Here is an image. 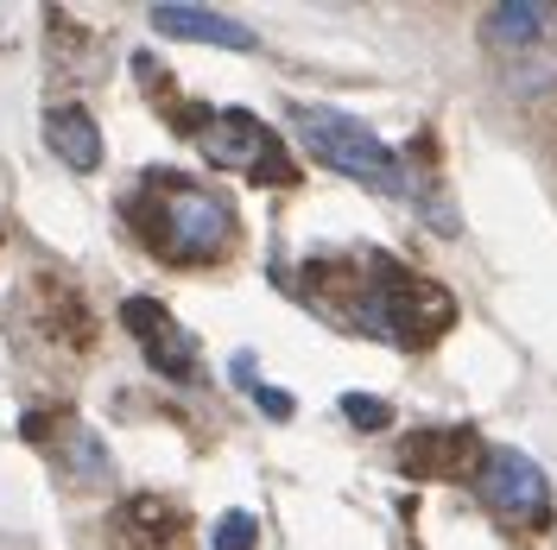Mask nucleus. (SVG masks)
<instances>
[{"instance_id":"f257e3e1","label":"nucleus","mask_w":557,"mask_h":550,"mask_svg":"<svg viewBox=\"0 0 557 550\" xmlns=\"http://www.w3.org/2000/svg\"><path fill=\"white\" fill-rule=\"evenodd\" d=\"M336 278H348V291L336 298H323L330 323H348V329H361V336H381V342H399V348H424L431 336H444L456 316V298L444 285H431V278L406 273L399 260H374L368 273H355V266H330Z\"/></svg>"},{"instance_id":"f03ea898","label":"nucleus","mask_w":557,"mask_h":550,"mask_svg":"<svg viewBox=\"0 0 557 550\" xmlns=\"http://www.w3.org/2000/svg\"><path fill=\"white\" fill-rule=\"evenodd\" d=\"M127 215H134L139 241L177 260V266H203L215 253H228V241H235V209L177 172L139 177V190L127 197Z\"/></svg>"},{"instance_id":"7ed1b4c3","label":"nucleus","mask_w":557,"mask_h":550,"mask_svg":"<svg viewBox=\"0 0 557 550\" xmlns=\"http://www.w3.org/2000/svg\"><path fill=\"white\" fill-rule=\"evenodd\" d=\"M292 134L305 139V152H311L317 165H330L336 177H355V184L386 190V197H406V190H412V184H406V165H399V152L381 146V139L368 134L355 114L298 102V108H292Z\"/></svg>"},{"instance_id":"20e7f679","label":"nucleus","mask_w":557,"mask_h":550,"mask_svg":"<svg viewBox=\"0 0 557 550\" xmlns=\"http://www.w3.org/2000/svg\"><path fill=\"white\" fill-rule=\"evenodd\" d=\"M190 139H197V152L215 172H247V177H260V184H285L292 177L273 127L260 114H247V108H197Z\"/></svg>"},{"instance_id":"39448f33","label":"nucleus","mask_w":557,"mask_h":550,"mask_svg":"<svg viewBox=\"0 0 557 550\" xmlns=\"http://www.w3.org/2000/svg\"><path fill=\"white\" fill-rule=\"evenodd\" d=\"M121 323H127V336L146 348V361L165 379H197V336L159 298H127L121 304Z\"/></svg>"},{"instance_id":"423d86ee","label":"nucleus","mask_w":557,"mask_h":550,"mask_svg":"<svg viewBox=\"0 0 557 550\" xmlns=\"http://www.w3.org/2000/svg\"><path fill=\"white\" fill-rule=\"evenodd\" d=\"M482 500L507 518H539L545 500H552V487H545V468L532 455L494 449V455H482Z\"/></svg>"},{"instance_id":"0eeeda50","label":"nucleus","mask_w":557,"mask_h":550,"mask_svg":"<svg viewBox=\"0 0 557 550\" xmlns=\"http://www.w3.org/2000/svg\"><path fill=\"white\" fill-rule=\"evenodd\" d=\"M482 437L469 430V424H431V430H412L406 443H399V468L418 475V482H431V475H469V468H482Z\"/></svg>"},{"instance_id":"6e6552de","label":"nucleus","mask_w":557,"mask_h":550,"mask_svg":"<svg viewBox=\"0 0 557 550\" xmlns=\"http://www.w3.org/2000/svg\"><path fill=\"white\" fill-rule=\"evenodd\" d=\"M152 26L165 38H190V45H228V51H253V26L215 13V7H177V0H159L152 7Z\"/></svg>"},{"instance_id":"1a4fd4ad","label":"nucleus","mask_w":557,"mask_h":550,"mask_svg":"<svg viewBox=\"0 0 557 550\" xmlns=\"http://www.w3.org/2000/svg\"><path fill=\"white\" fill-rule=\"evenodd\" d=\"M45 146L64 159L70 172H96L102 165V127L89 108H51L45 114Z\"/></svg>"},{"instance_id":"9d476101","label":"nucleus","mask_w":557,"mask_h":550,"mask_svg":"<svg viewBox=\"0 0 557 550\" xmlns=\"http://www.w3.org/2000/svg\"><path fill=\"white\" fill-rule=\"evenodd\" d=\"M58 462L70 468V482H96L102 487L114 468H108V449L102 437H89V424H76V417H64V437H58Z\"/></svg>"},{"instance_id":"9b49d317","label":"nucleus","mask_w":557,"mask_h":550,"mask_svg":"<svg viewBox=\"0 0 557 550\" xmlns=\"http://www.w3.org/2000/svg\"><path fill=\"white\" fill-rule=\"evenodd\" d=\"M545 33V7L539 0H500L494 13H487V38L494 45H525V38Z\"/></svg>"},{"instance_id":"f8f14e48","label":"nucleus","mask_w":557,"mask_h":550,"mask_svg":"<svg viewBox=\"0 0 557 550\" xmlns=\"http://www.w3.org/2000/svg\"><path fill=\"white\" fill-rule=\"evenodd\" d=\"M253 545H260V518L253 513H222L215 538H209V550H253Z\"/></svg>"},{"instance_id":"ddd939ff","label":"nucleus","mask_w":557,"mask_h":550,"mask_svg":"<svg viewBox=\"0 0 557 550\" xmlns=\"http://www.w3.org/2000/svg\"><path fill=\"white\" fill-rule=\"evenodd\" d=\"M343 417L355 430H386L393 424V405L386 399H368V392H343Z\"/></svg>"},{"instance_id":"4468645a","label":"nucleus","mask_w":557,"mask_h":550,"mask_svg":"<svg viewBox=\"0 0 557 550\" xmlns=\"http://www.w3.org/2000/svg\"><path fill=\"white\" fill-rule=\"evenodd\" d=\"M253 405L273 417V424H292V417H298V399H292V392H278V386H253Z\"/></svg>"}]
</instances>
